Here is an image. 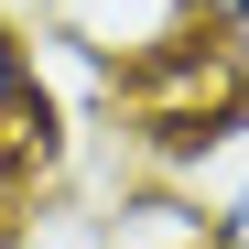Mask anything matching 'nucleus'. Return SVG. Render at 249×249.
Returning <instances> with one entry per match:
<instances>
[{"mask_svg": "<svg viewBox=\"0 0 249 249\" xmlns=\"http://www.w3.org/2000/svg\"><path fill=\"white\" fill-rule=\"evenodd\" d=\"M174 11H184L195 33H217V44H238V54H249V0H174Z\"/></svg>", "mask_w": 249, "mask_h": 249, "instance_id": "nucleus-3", "label": "nucleus"}, {"mask_svg": "<svg viewBox=\"0 0 249 249\" xmlns=\"http://www.w3.org/2000/svg\"><path fill=\"white\" fill-rule=\"evenodd\" d=\"M44 119H54V87H44V54H33L22 11L0 0V141H44Z\"/></svg>", "mask_w": 249, "mask_h": 249, "instance_id": "nucleus-2", "label": "nucleus"}, {"mask_svg": "<svg viewBox=\"0 0 249 249\" xmlns=\"http://www.w3.org/2000/svg\"><path fill=\"white\" fill-rule=\"evenodd\" d=\"M217 162H195V206H206V249H249V108L228 119L217 141H206Z\"/></svg>", "mask_w": 249, "mask_h": 249, "instance_id": "nucleus-1", "label": "nucleus"}]
</instances>
